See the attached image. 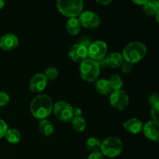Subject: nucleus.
<instances>
[{
  "label": "nucleus",
  "instance_id": "obj_1",
  "mask_svg": "<svg viewBox=\"0 0 159 159\" xmlns=\"http://www.w3.org/2000/svg\"><path fill=\"white\" fill-rule=\"evenodd\" d=\"M53 101L48 95H38L32 99L30 105V110L34 118L41 120L47 119L53 112Z\"/></svg>",
  "mask_w": 159,
  "mask_h": 159
},
{
  "label": "nucleus",
  "instance_id": "obj_2",
  "mask_svg": "<svg viewBox=\"0 0 159 159\" xmlns=\"http://www.w3.org/2000/svg\"><path fill=\"white\" fill-rule=\"evenodd\" d=\"M147 47L139 41H132L127 43L123 49L122 55L125 61L136 64L141 61L147 54Z\"/></svg>",
  "mask_w": 159,
  "mask_h": 159
},
{
  "label": "nucleus",
  "instance_id": "obj_3",
  "mask_svg": "<svg viewBox=\"0 0 159 159\" xmlns=\"http://www.w3.org/2000/svg\"><path fill=\"white\" fill-rule=\"evenodd\" d=\"M100 66L96 61L87 58L82 61L79 65L80 76L87 82H96L100 74Z\"/></svg>",
  "mask_w": 159,
  "mask_h": 159
},
{
  "label": "nucleus",
  "instance_id": "obj_4",
  "mask_svg": "<svg viewBox=\"0 0 159 159\" xmlns=\"http://www.w3.org/2000/svg\"><path fill=\"white\" fill-rule=\"evenodd\" d=\"M56 5L59 12L68 18L79 16L84 6L82 0H57Z\"/></svg>",
  "mask_w": 159,
  "mask_h": 159
},
{
  "label": "nucleus",
  "instance_id": "obj_5",
  "mask_svg": "<svg viewBox=\"0 0 159 159\" xmlns=\"http://www.w3.org/2000/svg\"><path fill=\"white\" fill-rule=\"evenodd\" d=\"M124 145L120 140L116 137H109L102 142L100 152L103 156L115 158L122 153Z\"/></svg>",
  "mask_w": 159,
  "mask_h": 159
},
{
  "label": "nucleus",
  "instance_id": "obj_6",
  "mask_svg": "<svg viewBox=\"0 0 159 159\" xmlns=\"http://www.w3.org/2000/svg\"><path fill=\"white\" fill-rule=\"evenodd\" d=\"M53 112L56 117L62 122H69L74 117L73 107L65 101H58L53 107Z\"/></svg>",
  "mask_w": 159,
  "mask_h": 159
},
{
  "label": "nucleus",
  "instance_id": "obj_7",
  "mask_svg": "<svg viewBox=\"0 0 159 159\" xmlns=\"http://www.w3.org/2000/svg\"><path fill=\"white\" fill-rule=\"evenodd\" d=\"M79 16L81 26L86 29H96L101 24V20L99 16L92 11H82Z\"/></svg>",
  "mask_w": 159,
  "mask_h": 159
},
{
  "label": "nucleus",
  "instance_id": "obj_8",
  "mask_svg": "<svg viewBox=\"0 0 159 159\" xmlns=\"http://www.w3.org/2000/svg\"><path fill=\"white\" fill-rule=\"evenodd\" d=\"M107 53V44L102 40H96L90 43L88 48L89 58L98 61L103 58Z\"/></svg>",
  "mask_w": 159,
  "mask_h": 159
},
{
  "label": "nucleus",
  "instance_id": "obj_9",
  "mask_svg": "<svg viewBox=\"0 0 159 159\" xmlns=\"http://www.w3.org/2000/svg\"><path fill=\"white\" fill-rule=\"evenodd\" d=\"M110 105L116 110H124L129 104V96L124 90H114L110 93Z\"/></svg>",
  "mask_w": 159,
  "mask_h": 159
},
{
  "label": "nucleus",
  "instance_id": "obj_10",
  "mask_svg": "<svg viewBox=\"0 0 159 159\" xmlns=\"http://www.w3.org/2000/svg\"><path fill=\"white\" fill-rule=\"evenodd\" d=\"M124 61L122 54L118 52H113L106 55L103 58L98 61L100 68H120Z\"/></svg>",
  "mask_w": 159,
  "mask_h": 159
},
{
  "label": "nucleus",
  "instance_id": "obj_11",
  "mask_svg": "<svg viewBox=\"0 0 159 159\" xmlns=\"http://www.w3.org/2000/svg\"><path fill=\"white\" fill-rule=\"evenodd\" d=\"M68 56L74 62L81 63L88 58V48L80 43L72 45L68 51Z\"/></svg>",
  "mask_w": 159,
  "mask_h": 159
},
{
  "label": "nucleus",
  "instance_id": "obj_12",
  "mask_svg": "<svg viewBox=\"0 0 159 159\" xmlns=\"http://www.w3.org/2000/svg\"><path fill=\"white\" fill-rule=\"evenodd\" d=\"M48 82V80L44 75L42 73H37L34 75L30 80L29 88L33 93H39L45 89Z\"/></svg>",
  "mask_w": 159,
  "mask_h": 159
},
{
  "label": "nucleus",
  "instance_id": "obj_13",
  "mask_svg": "<svg viewBox=\"0 0 159 159\" xmlns=\"http://www.w3.org/2000/svg\"><path fill=\"white\" fill-rule=\"evenodd\" d=\"M143 133L148 139L155 142H159V122L149 120L143 127Z\"/></svg>",
  "mask_w": 159,
  "mask_h": 159
},
{
  "label": "nucleus",
  "instance_id": "obj_14",
  "mask_svg": "<svg viewBox=\"0 0 159 159\" xmlns=\"http://www.w3.org/2000/svg\"><path fill=\"white\" fill-rule=\"evenodd\" d=\"M19 40L16 35L7 34L0 38V49L5 51H10L18 46Z\"/></svg>",
  "mask_w": 159,
  "mask_h": 159
},
{
  "label": "nucleus",
  "instance_id": "obj_15",
  "mask_svg": "<svg viewBox=\"0 0 159 159\" xmlns=\"http://www.w3.org/2000/svg\"><path fill=\"white\" fill-rule=\"evenodd\" d=\"M123 126L126 131H127L128 133L137 134L142 132L144 124L142 123V121L137 118H130V119L126 120Z\"/></svg>",
  "mask_w": 159,
  "mask_h": 159
},
{
  "label": "nucleus",
  "instance_id": "obj_16",
  "mask_svg": "<svg viewBox=\"0 0 159 159\" xmlns=\"http://www.w3.org/2000/svg\"><path fill=\"white\" fill-rule=\"evenodd\" d=\"M95 88L99 94L103 95V96L110 95L113 92L110 82L107 79H97L95 84Z\"/></svg>",
  "mask_w": 159,
  "mask_h": 159
},
{
  "label": "nucleus",
  "instance_id": "obj_17",
  "mask_svg": "<svg viewBox=\"0 0 159 159\" xmlns=\"http://www.w3.org/2000/svg\"><path fill=\"white\" fill-rule=\"evenodd\" d=\"M65 26H66V30L68 34L72 36H75L78 34H79L82 26H81L79 18L72 17V18H69L67 20Z\"/></svg>",
  "mask_w": 159,
  "mask_h": 159
},
{
  "label": "nucleus",
  "instance_id": "obj_18",
  "mask_svg": "<svg viewBox=\"0 0 159 159\" xmlns=\"http://www.w3.org/2000/svg\"><path fill=\"white\" fill-rule=\"evenodd\" d=\"M39 130L40 134L45 137H50L54 134V127L52 123L48 119L41 120L39 122Z\"/></svg>",
  "mask_w": 159,
  "mask_h": 159
},
{
  "label": "nucleus",
  "instance_id": "obj_19",
  "mask_svg": "<svg viewBox=\"0 0 159 159\" xmlns=\"http://www.w3.org/2000/svg\"><path fill=\"white\" fill-rule=\"evenodd\" d=\"M143 11L148 16H155L159 11V2L157 0H149L143 6Z\"/></svg>",
  "mask_w": 159,
  "mask_h": 159
},
{
  "label": "nucleus",
  "instance_id": "obj_20",
  "mask_svg": "<svg viewBox=\"0 0 159 159\" xmlns=\"http://www.w3.org/2000/svg\"><path fill=\"white\" fill-rule=\"evenodd\" d=\"M5 138L9 144H16L20 142L21 139V135L16 129L9 128L5 134Z\"/></svg>",
  "mask_w": 159,
  "mask_h": 159
},
{
  "label": "nucleus",
  "instance_id": "obj_21",
  "mask_svg": "<svg viewBox=\"0 0 159 159\" xmlns=\"http://www.w3.org/2000/svg\"><path fill=\"white\" fill-rule=\"evenodd\" d=\"M73 129L77 132H83L86 127V121L82 116H74L71 120Z\"/></svg>",
  "mask_w": 159,
  "mask_h": 159
},
{
  "label": "nucleus",
  "instance_id": "obj_22",
  "mask_svg": "<svg viewBox=\"0 0 159 159\" xmlns=\"http://www.w3.org/2000/svg\"><path fill=\"white\" fill-rule=\"evenodd\" d=\"M101 145H102V142L100 140L96 138H89L87 139L86 142H85V146H86L87 149L92 152H100Z\"/></svg>",
  "mask_w": 159,
  "mask_h": 159
},
{
  "label": "nucleus",
  "instance_id": "obj_23",
  "mask_svg": "<svg viewBox=\"0 0 159 159\" xmlns=\"http://www.w3.org/2000/svg\"><path fill=\"white\" fill-rule=\"evenodd\" d=\"M109 82H110V86H111L113 91L121 89V88L123 87V85H124L122 78H121V76L120 75L117 74L113 75L110 78V79H109Z\"/></svg>",
  "mask_w": 159,
  "mask_h": 159
},
{
  "label": "nucleus",
  "instance_id": "obj_24",
  "mask_svg": "<svg viewBox=\"0 0 159 159\" xmlns=\"http://www.w3.org/2000/svg\"><path fill=\"white\" fill-rule=\"evenodd\" d=\"M43 75L48 80H54L58 75V71H57V68H54V67H50L45 70Z\"/></svg>",
  "mask_w": 159,
  "mask_h": 159
},
{
  "label": "nucleus",
  "instance_id": "obj_25",
  "mask_svg": "<svg viewBox=\"0 0 159 159\" xmlns=\"http://www.w3.org/2000/svg\"><path fill=\"white\" fill-rule=\"evenodd\" d=\"M151 116L152 120L159 122V102L154 104L151 108Z\"/></svg>",
  "mask_w": 159,
  "mask_h": 159
},
{
  "label": "nucleus",
  "instance_id": "obj_26",
  "mask_svg": "<svg viewBox=\"0 0 159 159\" xmlns=\"http://www.w3.org/2000/svg\"><path fill=\"white\" fill-rule=\"evenodd\" d=\"M10 100V97L6 92L0 91V107L7 105Z\"/></svg>",
  "mask_w": 159,
  "mask_h": 159
},
{
  "label": "nucleus",
  "instance_id": "obj_27",
  "mask_svg": "<svg viewBox=\"0 0 159 159\" xmlns=\"http://www.w3.org/2000/svg\"><path fill=\"white\" fill-rule=\"evenodd\" d=\"M120 68L121 71H122L124 74H126V75L129 74V73L131 72L132 69H133V64L124 61Z\"/></svg>",
  "mask_w": 159,
  "mask_h": 159
},
{
  "label": "nucleus",
  "instance_id": "obj_28",
  "mask_svg": "<svg viewBox=\"0 0 159 159\" xmlns=\"http://www.w3.org/2000/svg\"><path fill=\"white\" fill-rule=\"evenodd\" d=\"M8 129L9 128H8L6 123L0 118V139L5 137V134H6Z\"/></svg>",
  "mask_w": 159,
  "mask_h": 159
},
{
  "label": "nucleus",
  "instance_id": "obj_29",
  "mask_svg": "<svg viewBox=\"0 0 159 159\" xmlns=\"http://www.w3.org/2000/svg\"><path fill=\"white\" fill-rule=\"evenodd\" d=\"M148 101L149 104L152 106L157 103V102H159V94H158V93H152L148 96Z\"/></svg>",
  "mask_w": 159,
  "mask_h": 159
},
{
  "label": "nucleus",
  "instance_id": "obj_30",
  "mask_svg": "<svg viewBox=\"0 0 159 159\" xmlns=\"http://www.w3.org/2000/svg\"><path fill=\"white\" fill-rule=\"evenodd\" d=\"M91 40H90V39L88 37H86V36H84V37H82V38L79 40V43H80V44L83 45V46H85V48H88L89 46L90 45V43H91Z\"/></svg>",
  "mask_w": 159,
  "mask_h": 159
},
{
  "label": "nucleus",
  "instance_id": "obj_31",
  "mask_svg": "<svg viewBox=\"0 0 159 159\" xmlns=\"http://www.w3.org/2000/svg\"><path fill=\"white\" fill-rule=\"evenodd\" d=\"M87 159H103V155L101 153V152H91Z\"/></svg>",
  "mask_w": 159,
  "mask_h": 159
},
{
  "label": "nucleus",
  "instance_id": "obj_32",
  "mask_svg": "<svg viewBox=\"0 0 159 159\" xmlns=\"http://www.w3.org/2000/svg\"><path fill=\"white\" fill-rule=\"evenodd\" d=\"M113 0H96V2L99 4L102 5V6H107L111 3Z\"/></svg>",
  "mask_w": 159,
  "mask_h": 159
},
{
  "label": "nucleus",
  "instance_id": "obj_33",
  "mask_svg": "<svg viewBox=\"0 0 159 159\" xmlns=\"http://www.w3.org/2000/svg\"><path fill=\"white\" fill-rule=\"evenodd\" d=\"M134 4L138 5V6H144L145 3H147L149 0H131Z\"/></svg>",
  "mask_w": 159,
  "mask_h": 159
},
{
  "label": "nucleus",
  "instance_id": "obj_34",
  "mask_svg": "<svg viewBox=\"0 0 159 159\" xmlns=\"http://www.w3.org/2000/svg\"><path fill=\"white\" fill-rule=\"evenodd\" d=\"M73 113H74V116H81L82 114V110L79 108H73Z\"/></svg>",
  "mask_w": 159,
  "mask_h": 159
},
{
  "label": "nucleus",
  "instance_id": "obj_35",
  "mask_svg": "<svg viewBox=\"0 0 159 159\" xmlns=\"http://www.w3.org/2000/svg\"><path fill=\"white\" fill-rule=\"evenodd\" d=\"M5 5H6V1L5 0H0V9H2Z\"/></svg>",
  "mask_w": 159,
  "mask_h": 159
},
{
  "label": "nucleus",
  "instance_id": "obj_36",
  "mask_svg": "<svg viewBox=\"0 0 159 159\" xmlns=\"http://www.w3.org/2000/svg\"><path fill=\"white\" fill-rule=\"evenodd\" d=\"M155 19H156L157 23H158L159 24V11L158 12V13L156 14V16H155Z\"/></svg>",
  "mask_w": 159,
  "mask_h": 159
},
{
  "label": "nucleus",
  "instance_id": "obj_37",
  "mask_svg": "<svg viewBox=\"0 0 159 159\" xmlns=\"http://www.w3.org/2000/svg\"><path fill=\"white\" fill-rule=\"evenodd\" d=\"M157 1H158V2H159V0H157Z\"/></svg>",
  "mask_w": 159,
  "mask_h": 159
}]
</instances>
